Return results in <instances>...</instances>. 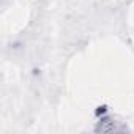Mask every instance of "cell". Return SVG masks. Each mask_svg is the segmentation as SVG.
<instances>
[{
	"instance_id": "6da1fadb",
	"label": "cell",
	"mask_w": 134,
	"mask_h": 134,
	"mask_svg": "<svg viewBox=\"0 0 134 134\" xmlns=\"http://www.w3.org/2000/svg\"><path fill=\"white\" fill-rule=\"evenodd\" d=\"M126 126H123L120 121H115L110 117H104L99 121H96L95 131L96 132H118V131H125Z\"/></svg>"
}]
</instances>
